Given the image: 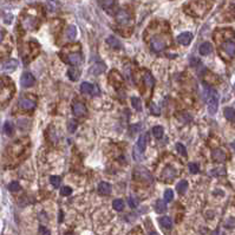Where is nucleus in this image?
Wrapping results in <instances>:
<instances>
[{
    "label": "nucleus",
    "mask_w": 235,
    "mask_h": 235,
    "mask_svg": "<svg viewBox=\"0 0 235 235\" xmlns=\"http://www.w3.org/2000/svg\"><path fill=\"white\" fill-rule=\"evenodd\" d=\"M218 108H219L218 94L214 90H210L209 91V96H208V112L210 115H215L216 111H218Z\"/></svg>",
    "instance_id": "1"
},
{
    "label": "nucleus",
    "mask_w": 235,
    "mask_h": 235,
    "mask_svg": "<svg viewBox=\"0 0 235 235\" xmlns=\"http://www.w3.org/2000/svg\"><path fill=\"white\" fill-rule=\"evenodd\" d=\"M81 91L84 94H91V96H98L99 94V89L94 84H90L88 82L82 83L81 85Z\"/></svg>",
    "instance_id": "2"
},
{
    "label": "nucleus",
    "mask_w": 235,
    "mask_h": 235,
    "mask_svg": "<svg viewBox=\"0 0 235 235\" xmlns=\"http://www.w3.org/2000/svg\"><path fill=\"white\" fill-rule=\"evenodd\" d=\"M150 46H151V48H153L155 52H161V51H163L165 48L167 43H165V40L163 38L155 37V38H153L151 41H150Z\"/></svg>",
    "instance_id": "3"
},
{
    "label": "nucleus",
    "mask_w": 235,
    "mask_h": 235,
    "mask_svg": "<svg viewBox=\"0 0 235 235\" xmlns=\"http://www.w3.org/2000/svg\"><path fill=\"white\" fill-rule=\"evenodd\" d=\"M115 19L119 25H127V24L130 21V14L128 11L125 10H119L117 11L116 16H115Z\"/></svg>",
    "instance_id": "4"
},
{
    "label": "nucleus",
    "mask_w": 235,
    "mask_h": 235,
    "mask_svg": "<svg viewBox=\"0 0 235 235\" xmlns=\"http://www.w3.org/2000/svg\"><path fill=\"white\" fill-rule=\"evenodd\" d=\"M35 79L32 73H30V72H24L23 75H21L20 83H21V85H23L24 88H30V86H32V85L35 84Z\"/></svg>",
    "instance_id": "5"
},
{
    "label": "nucleus",
    "mask_w": 235,
    "mask_h": 235,
    "mask_svg": "<svg viewBox=\"0 0 235 235\" xmlns=\"http://www.w3.org/2000/svg\"><path fill=\"white\" fill-rule=\"evenodd\" d=\"M176 176V170L173 168V167H167L163 173H162V180L164 181L165 183L170 182L173 181Z\"/></svg>",
    "instance_id": "6"
},
{
    "label": "nucleus",
    "mask_w": 235,
    "mask_h": 235,
    "mask_svg": "<svg viewBox=\"0 0 235 235\" xmlns=\"http://www.w3.org/2000/svg\"><path fill=\"white\" fill-rule=\"evenodd\" d=\"M72 112L75 116H84L86 113V106L83 104L82 102H75L72 104Z\"/></svg>",
    "instance_id": "7"
},
{
    "label": "nucleus",
    "mask_w": 235,
    "mask_h": 235,
    "mask_svg": "<svg viewBox=\"0 0 235 235\" xmlns=\"http://www.w3.org/2000/svg\"><path fill=\"white\" fill-rule=\"evenodd\" d=\"M19 106L23 109V110H33L35 106V102L31 98H27V97H24L21 99L19 100Z\"/></svg>",
    "instance_id": "8"
},
{
    "label": "nucleus",
    "mask_w": 235,
    "mask_h": 235,
    "mask_svg": "<svg viewBox=\"0 0 235 235\" xmlns=\"http://www.w3.org/2000/svg\"><path fill=\"white\" fill-rule=\"evenodd\" d=\"M37 21L38 20L35 18L27 16V17H25L21 20V25H23V27L25 30H35L37 27Z\"/></svg>",
    "instance_id": "9"
},
{
    "label": "nucleus",
    "mask_w": 235,
    "mask_h": 235,
    "mask_svg": "<svg viewBox=\"0 0 235 235\" xmlns=\"http://www.w3.org/2000/svg\"><path fill=\"white\" fill-rule=\"evenodd\" d=\"M222 50L229 56L230 58L235 56V41L234 40H227L222 44Z\"/></svg>",
    "instance_id": "10"
},
{
    "label": "nucleus",
    "mask_w": 235,
    "mask_h": 235,
    "mask_svg": "<svg viewBox=\"0 0 235 235\" xmlns=\"http://www.w3.org/2000/svg\"><path fill=\"white\" fill-rule=\"evenodd\" d=\"M18 66V62L16 59H7L5 60L2 64H1V69L5 72H12L17 69Z\"/></svg>",
    "instance_id": "11"
},
{
    "label": "nucleus",
    "mask_w": 235,
    "mask_h": 235,
    "mask_svg": "<svg viewBox=\"0 0 235 235\" xmlns=\"http://www.w3.org/2000/svg\"><path fill=\"white\" fill-rule=\"evenodd\" d=\"M191 40H193V35H191L190 32H183V33H181V35L177 37V41H178L180 44L184 45V46L189 45V44L191 43Z\"/></svg>",
    "instance_id": "12"
},
{
    "label": "nucleus",
    "mask_w": 235,
    "mask_h": 235,
    "mask_svg": "<svg viewBox=\"0 0 235 235\" xmlns=\"http://www.w3.org/2000/svg\"><path fill=\"white\" fill-rule=\"evenodd\" d=\"M212 156H213V159L216 161V162H223V161H226V159H227L226 153H224L223 150H221V149H215V150H213Z\"/></svg>",
    "instance_id": "13"
},
{
    "label": "nucleus",
    "mask_w": 235,
    "mask_h": 235,
    "mask_svg": "<svg viewBox=\"0 0 235 235\" xmlns=\"http://www.w3.org/2000/svg\"><path fill=\"white\" fill-rule=\"evenodd\" d=\"M67 63L73 66L81 64L82 63V54L81 53H72L70 56H67Z\"/></svg>",
    "instance_id": "14"
},
{
    "label": "nucleus",
    "mask_w": 235,
    "mask_h": 235,
    "mask_svg": "<svg viewBox=\"0 0 235 235\" xmlns=\"http://www.w3.org/2000/svg\"><path fill=\"white\" fill-rule=\"evenodd\" d=\"M147 140H148V135L147 134H143V135L140 136V138H138V141H137V145H136V148L140 150V151H144L145 150V148H147Z\"/></svg>",
    "instance_id": "15"
},
{
    "label": "nucleus",
    "mask_w": 235,
    "mask_h": 235,
    "mask_svg": "<svg viewBox=\"0 0 235 235\" xmlns=\"http://www.w3.org/2000/svg\"><path fill=\"white\" fill-rule=\"evenodd\" d=\"M199 51H200V54H202V56H208V54H210L213 51L212 44H210V43H203L200 46V48H199Z\"/></svg>",
    "instance_id": "16"
},
{
    "label": "nucleus",
    "mask_w": 235,
    "mask_h": 235,
    "mask_svg": "<svg viewBox=\"0 0 235 235\" xmlns=\"http://www.w3.org/2000/svg\"><path fill=\"white\" fill-rule=\"evenodd\" d=\"M67 76H69V78H70L71 81H78L79 79V77H81V71L78 70L77 67H71V69H69V71H67Z\"/></svg>",
    "instance_id": "17"
},
{
    "label": "nucleus",
    "mask_w": 235,
    "mask_h": 235,
    "mask_svg": "<svg viewBox=\"0 0 235 235\" xmlns=\"http://www.w3.org/2000/svg\"><path fill=\"white\" fill-rule=\"evenodd\" d=\"M98 191L103 195H109L111 191V186L108 182H100L98 186Z\"/></svg>",
    "instance_id": "18"
},
{
    "label": "nucleus",
    "mask_w": 235,
    "mask_h": 235,
    "mask_svg": "<svg viewBox=\"0 0 235 235\" xmlns=\"http://www.w3.org/2000/svg\"><path fill=\"white\" fill-rule=\"evenodd\" d=\"M106 41H108V44L110 45V47H112V48H115V50H119L121 47H122V45H121V43H119V40H118L117 38H115V37H109L108 39H106Z\"/></svg>",
    "instance_id": "19"
},
{
    "label": "nucleus",
    "mask_w": 235,
    "mask_h": 235,
    "mask_svg": "<svg viewBox=\"0 0 235 235\" xmlns=\"http://www.w3.org/2000/svg\"><path fill=\"white\" fill-rule=\"evenodd\" d=\"M159 224L164 228V229H171V227H173V222H171L170 218H168V216H163V218H161L159 220Z\"/></svg>",
    "instance_id": "20"
},
{
    "label": "nucleus",
    "mask_w": 235,
    "mask_h": 235,
    "mask_svg": "<svg viewBox=\"0 0 235 235\" xmlns=\"http://www.w3.org/2000/svg\"><path fill=\"white\" fill-rule=\"evenodd\" d=\"M104 65L102 64V63H97V64H94L91 69H90V73L91 75H99V73H102L103 71H104Z\"/></svg>",
    "instance_id": "21"
},
{
    "label": "nucleus",
    "mask_w": 235,
    "mask_h": 235,
    "mask_svg": "<svg viewBox=\"0 0 235 235\" xmlns=\"http://www.w3.org/2000/svg\"><path fill=\"white\" fill-rule=\"evenodd\" d=\"M223 113H224V117L227 118L228 121H232V122L235 121V110L233 108H226Z\"/></svg>",
    "instance_id": "22"
},
{
    "label": "nucleus",
    "mask_w": 235,
    "mask_h": 235,
    "mask_svg": "<svg viewBox=\"0 0 235 235\" xmlns=\"http://www.w3.org/2000/svg\"><path fill=\"white\" fill-rule=\"evenodd\" d=\"M66 35H67V38H69L70 40H73V39L76 38V35H77L76 26H73V25L69 26V27H67V30H66Z\"/></svg>",
    "instance_id": "23"
},
{
    "label": "nucleus",
    "mask_w": 235,
    "mask_h": 235,
    "mask_svg": "<svg viewBox=\"0 0 235 235\" xmlns=\"http://www.w3.org/2000/svg\"><path fill=\"white\" fill-rule=\"evenodd\" d=\"M98 2L100 7H103L104 10H110L115 5V0H98Z\"/></svg>",
    "instance_id": "24"
},
{
    "label": "nucleus",
    "mask_w": 235,
    "mask_h": 235,
    "mask_svg": "<svg viewBox=\"0 0 235 235\" xmlns=\"http://www.w3.org/2000/svg\"><path fill=\"white\" fill-rule=\"evenodd\" d=\"M155 210L157 213H164L167 210V205H165L164 201L159 200L155 205Z\"/></svg>",
    "instance_id": "25"
},
{
    "label": "nucleus",
    "mask_w": 235,
    "mask_h": 235,
    "mask_svg": "<svg viewBox=\"0 0 235 235\" xmlns=\"http://www.w3.org/2000/svg\"><path fill=\"white\" fill-rule=\"evenodd\" d=\"M131 105L134 106V109L137 110V111L142 110V103L138 97H131Z\"/></svg>",
    "instance_id": "26"
},
{
    "label": "nucleus",
    "mask_w": 235,
    "mask_h": 235,
    "mask_svg": "<svg viewBox=\"0 0 235 235\" xmlns=\"http://www.w3.org/2000/svg\"><path fill=\"white\" fill-rule=\"evenodd\" d=\"M144 83H145V86L149 89H151L154 86V83H155V81H154L153 76L149 73V72H147L145 73V76H144Z\"/></svg>",
    "instance_id": "27"
},
{
    "label": "nucleus",
    "mask_w": 235,
    "mask_h": 235,
    "mask_svg": "<svg viewBox=\"0 0 235 235\" xmlns=\"http://www.w3.org/2000/svg\"><path fill=\"white\" fill-rule=\"evenodd\" d=\"M187 189H188V182H187V181H181V182H178V184L176 186V190L180 194H183Z\"/></svg>",
    "instance_id": "28"
},
{
    "label": "nucleus",
    "mask_w": 235,
    "mask_h": 235,
    "mask_svg": "<svg viewBox=\"0 0 235 235\" xmlns=\"http://www.w3.org/2000/svg\"><path fill=\"white\" fill-rule=\"evenodd\" d=\"M112 207H113V209H115V210H117V212H121V210H123V208H124L123 200H121V199H117V200H115V201H113V203H112Z\"/></svg>",
    "instance_id": "29"
},
{
    "label": "nucleus",
    "mask_w": 235,
    "mask_h": 235,
    "mask_svg": "<svg viewBox=\"0 0 235 235\" xmlns=\"http://www.w3.org/2000/svg\"><path fill=\"white\" fill-rule=\"evenodd\" d=\"M163 132H164V129H163L162 127H159V125L155 127V128L153 129V134L156 138H161V137L163 136Z\"/></svg>",
    "instance_id": "30"
},
{
    "label": "nucleus",
    "mask_w": 235,
    "mask_h": 235,
    "mask_svg": "<svg viewBox=\"0 0 235 235\" xmlns=\"http://www.w3.org/2000/svg\"><path fill=\"white\" fill-rule=\"evenodd\" d=\"M4 131L6 132V135L12 136L13 134H14V127L12 125V123L7 122V123L4 125Z\"/></svg>",
    "instance_id": "31"
},
{
    "label": "nucleus",
    "mask_w": 235,
    "mask_h": 235,
    "mask_svg": "<svg viewBox=\"0 0 235 235\" xmlns=\"http://www.w3.org/2000/svg\"><path fill=\"white\" fill-rule=\"evenodd\" d=\"M50 182H51V184L54 188H58L60 186V182H62V178L59 176H51L50 177Z\"/></svg>",
    "instance_id": "32"
},
{
    "label": "nucleus",
    "mask_w": 235,
    "mask_h": 235,
    "mask_svg": "<svg viewBox=\"0 0 235 235\" xmlns=\"http://www.w3.org/2000/svg\"><path fill=\"white\" fill-rule=\"evenodd\" d=\"M174 199V191L171 189H167L164 191V201L167 202H170Z\"/></svg>",
    "instance_id": "33"
},
{
    "label": "nucleus",
    "mask_w": 235,
    "mask_h": 235,
    "mask_svg": "<svg viewBox=\"0 0 235 235\" xmlns=\"http://www.w3.org/2000/svg\"><path fill=\"white\" fill-rule=\"evenodd\" d=\"M8 189L12 193H17L18 190H20V184L18 182H11L8 184Z\"/></svg>",
    "instance_id": "34"
},
{
    "label": "nucleus",
    "mask_w": 235,
    "mask_h": 235,
    "mask_svg": "<svg viewBox=\"0 0 235 235\" xmlns=\"http://www.w3.org/2000/svg\"><path fill=\"white\" fill-rule=\"evenodd\" d=\"M176 150L178 151V154H181L182 156H186V155H187V149H186V147L183 145L182 143H177Z\"/></svg>",
    "instance_id": "35"
},
{
    "label": "nucleus",
    "mask_w": 235,
    "mask_h": 235,
    "mask_svg": "<svg viewBox=\"0 0 235 235\" xmlns=\"http://www.w3.org/2000/svg\"><path fill=\"white\" fill-rule=\"evenodd\" d=\"M189 170H190L191 174H197L200 171V167H199L197 163H190L189 164Z\"/></svg>",
    "instance_id": "36"
},
{
    "label": "nucleus",
    "mask_w": 235,
    "mask_h": 235,
    "mask_svg": "<svg viewBox=\"0 0 235 235\" xmlns=\"http://www.w3.org/2000/svg\"><path fill=\"white\" fill-rule=\"evenodd\" d=\"M134 157H135V159H137V161L143 159V153L140 151L136 147H135V149H134Z\"/></svg>",
    "instance_id": "37"
},
{
    "label": "nucleus",
    "mask_w": 235,
    "mask_h": 235,
    "mask_svg": "<svg viewBox=\"0 0 235 235\" xmlns=\"http://www.w3.org/2000/svg\"><path fill=\"white\" fill-rule=\"evenodd\" d=\"M67 129H69L70 132H75L77 129V122H75V121L71 119L70 122H69V125H67Z\"/></svg>",
    "instance_id": "38"
},
{
    "label": "nucleus",
    "mask_w": 235,
    "mask_h": 235,
    "mask_svg": "<svg viewBox=\"0 0 235 235\" xmlns=\"http://www.w3.org/2000/svg\"><path fill=\"white\" fill-rule=\"evenodd\" d=\"M128 203H129V206L131 207V208H136V207L138 206V201L136 200L135 197H129Z\"/></svg>",
    "instance_id": "39"
},
{
    "label": "nucleus",
    "mask_w": 235,
    "mask_h": 235,
    "mask_svg": "<svg viewBox=\"0 0 235 235\" xmlns=\"http://www.w3.org/2000/svg\"><path fill=\"white\" fill-rule=\"evenodd\" d=\"M39 234L40 235H51V233H50V230L47 229L46 227L40 226V227H39Z\"/></svg>",
    "instance_id": "40"
},
{
    "label": "nucleus",
    "mask_w": 235,
    "mask_h": 235,
    "mask_svg": "<svg viewBox=\"0 0 235 235\" xmlns=\"http://www.w3.org/2000/svg\"><path fill=\"white\" fill-rule=\"evenodd\" d=\"M71 193H72V189H71L70 187H64V188L62 189V193H60V194L63 195V196H69Z\"/></svg>",
    "instance_id": "41"
},
{
    "label": "nucleus",
    "mask_w": 235,
    "mask_h": 235,
    "mask_svg": "<svg viewBox=\"0 0 235 235\" xmlns=\"http://www.w3.org/2000/svg\"><path fill=\"white\" fill-rule=\"evenodd\" d=\"M48 6H50L51 11H54V10H56V7H57V1H53V0H50V1H48Z\"/></svg>",
    "instance_id": "42"
},
{
    "label": "nucleus",
    "mask_w": 235,
    "mask_h": 235,
    "mask_svg": "<svg viewBox=\"0 0 235 235\" xmlns=\"http://www.w3.org/2000/svg\"><path fill=\"white\" fill-rule=\"evenodd\" d=\"M150 109H151L153 113H155V115H159V110H156V105H155V104H151Z\"/></svg>",
    "instance_id": "43"
},
{
    "label": "nucleus",
    "mask_w": 235,
    "mask_h": 235,
    "mask_svg": "<svg viewBox=\"0 0 235 235\" xmlns=\"http://www.w3.org/2000/svg\"><path fill=\"white\" fill-rule=\"evenodd\" d=\"M149 235H159V234H157V233H155V232H150Z\"/></svg>",
    "instance_id": "44"
},
{
    "label": "nucleus",
    "mask_w": 235,
    "mask_h": 235,
    "mask_svg": "<svg viewBox=\"0 0 235 235\" xmlns=\"http://www.w3.org/2000/svg\"><path fill=\"white\" fill-rule=\"evenodd\" d=\"M232 147H233V148H234V149H235V141L233 142V143H232Z\"/></svg>",
    "instance_id": "45"
},
{
    "label": "nucleus",
    "mask_w": 235,
    "mask_h": 235,
    "mask_svg": "<svg viewBox=\"0 0 235 235\" xmlns=\"http://www.w3.org/2000/svg\"><path fill=\"white\" fill-rule=\"evenodd\" d=\"M65 235H75V234H71V233H67V234H65Z\"/></svg>",
    "instance_id": "46"
}]
</instances>
